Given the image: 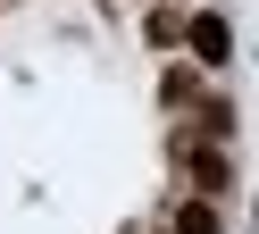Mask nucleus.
<instances>
[{
  "label": "nucleus",
  "mask_w": 259,
  "mask_h": 234,
  "mask_svg": "<svg viewBox=\"0 0 259 234\" xmlns=\"http://www.w3.org/2000/svg\"><path fill=\"white\" fill-rule=\"evenodd\" d=\"M184 42H192V59H201V67H226V59H234V33H226V17H192V25H184Z\"/></svg>",
  "instance_id": "nucleus-1"
},
{
  "label": "nucleus",
  "mask_w": 259,
  "mask_h": 234,
  "mask_svg": "<svg viewBox=\"0 0 259 234\" xmlns=\"http://www.w3.org/2000/svg\"><path fill=\"white\" fill-rule=\"evenodd\" d=\"M184 167H192V184H201L209 201L226 192V159H218V150H201V142H184Z\"/></svg>",
  "instance_id": "nucleus-2"
},
{
  "label": "nucleus",
  "mask_w": 259,
  "mask_h": 234,
  "mask_svg": "<svg viewBox=\"0 0 259 234\" xmlns=\"http://www.w3.org/2000/svg\"><path fill=\"white\" fill-rule=\"evenodd\" d=\"M176 234H218V201H184V217H176Z\"/></svg>",
  "instance_id": "nucleus-3"
}]
</instances>
